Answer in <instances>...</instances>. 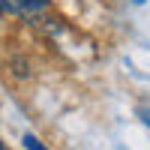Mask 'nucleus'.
<instances>
[{
	"label": "nucleus",
	"mask_w": 150,
	"mask_h": 150,
	"mask_svg": "<svg viewBox=\"0 0 150 150\" xmlns=\"http://www.w3.org/2000/svg\"><path fill=\"white\" fill-rule=\"evenodd\" d=\"M0 150H6V147H3V141H0Z\"/></svg>",
	"instance_id": "4"
},
{
	"label": "nucleus",
	"mask_w": 150,
	"mask_h": 150,
	"mask_svg": "<svg viewBox=\"0 0 150 150\" xmlns=\"http://www.w3.org/2000/svg\"><path fill=\"white\" fill-rule=\"evenodd\" d=\"M138 114H141V120H144V123H147V126H150V108H141V111H138Z\"/></svg>",
	"instance_id": "3"
},
{
	"label": "nucleus",
	"mask_w": 150,
	"mask_h": 150,
	"mask_svg": "<svg viewBox=\"0 0 150 150\" xmlns=\"http://www.w3.org/2000/svg\"><path fill=\"white\" fill-rule=\"evenodd\" d=\"M24 150H48V147H42V141L33 135H24Z\"/></svg>",
	"instance_id": "2"
},
{
	"label": "nucleus",
	"mask_w": 150,
	"mask_h": 150,
	"mask_svg": "<svg viewBox=\"0 0 150 150\" xmlns=\"http://www.w3.org/2000/svg\"><path fill=\"white\" fill-rule=\"evenodd\" d=\"M48 0H0V9H6V12H36Z\"/></svg>",
	"instance_id": "1"
}]
</instances>
